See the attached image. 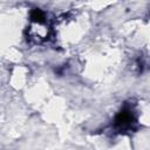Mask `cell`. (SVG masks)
I'll list each match as a JSON object with an SVG mask.
<instances>
[{"label": "cell", "instance_id": "1", "mask_svg": "<svg viewBox=\"0 0 150 150\" xmlns=\"http://www.w3.org/2000/svg\"><path fill=\"white\" fill-rule=\"evenodd\" d=\"M131 121V114L130 112H127V111H121V114L118 115L116 122L118 124H127Z\"/></svg>", "mask_w": 150, "mask_h": 150}, {"label": "cell", "instance_id": "2", "mask_svg": "<svg viewBox=\"0 0 150 150\" xmlns=\"http://www.w3.org/2000/svg\"><path fill=\"white\" fill-rule=\"evenodd\" d=\"M32 19L35 21H42L45 19V15L40 9H34L32 12Z\"/></svg>", "mask_w": 150, "mask_h": 150}]
</instances>
